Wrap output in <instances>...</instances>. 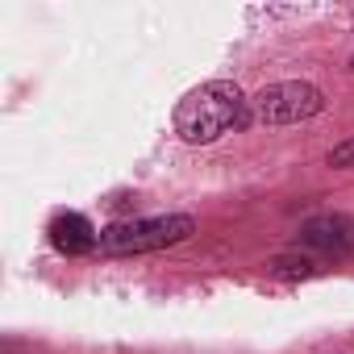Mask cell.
Here are the masks:
<instances>
[{"label":"cell","instance_id":"6da1fadb","mask_svg":"<svg viewBox=\"0 0 354 354\" xmlns=\"http://www.w3.org/2000/svg\"><path fill=\"white\" fill-rule=\"evenodd\" d=\"M246 125H250V100L230 80H209L175 104V133L188 146H209Z\"/></svg>","mask_w":354,"mask_h":354},{"label":"cell","instance_id":"7a4b0ae2","mask_svg":"<svg viewBox=\"0 0 354 354\" xmlns=\"http://www.w3.org/2000/svg\"><path fill=\"white\" fill-rule=\"evenodd\" d=\"M196 230L192 217L184 213H167V217H138V221H117L100 230V254H150L188 242Z\"/></svg>","mask_w":354,"mask_h":354},{"label":"cell","instance_id":"3957f363","mask_svg":"<svg viewBox=\"0 0 354 354\" xmlns=\"http://www.w3.org/2000/svg\"><path fill=\"white\" fill-rule=\"evenodd\" d=\"M321 109H325L321 88H313L304 80H283V84L263 88L250 100V121H259V125H300V121H313Z\"/></svg>","mask_w":354,"mask_h":354},{"label":"cell","instance_id":"277c9868","mask_svg":"<svg viewBox=\"0 0 354 354\" xmlns=\"http://www.w3.org/2000/svg\"><path fill=\"white\" fill-rule=\"evenodd\" d=\"M50 242H55L59 254H88V250L100 246V234L92 230L88 217H80V213H59V217L50 221Z\"/></svg>","mask_w":354,"mask_h":354},{"label":"cell","instance_id":"5b68a950","mask_svg":"<svg viewBox=\"0 0 354 354\" xmlns=\"http://www.w3.org/2000/svg\"><path fill=\"white\" fill-rule=\"evenodd\" d=\"M350 242H354V225L346 217H317V221H308L300 230V246H308V250H333V254H342Z\"/></svg>","mask_w":354,"mask_h":354},{"label":"cell","instance_id":"8992f818","mask_svg":"<svg viewBox=\"0 0 354 354\" xmlns=\"http://www.w3.org/2000/svg\"><path fill=\"white\" fill-rule=\"evenodd\" d=\"M271 267H275V275H313V271H317L313 259H300V263H296V259H275Z\"/></svg>","mask_w":354,"mask_h":354},{"label":"cell","instance_id":"52a82bcc","mask_svg":"<svg viewBox=\"0 0 354 354\" xmlns=\"http://www.w3.org/2000/svg\"><path fill=\"white\" fill-rule=\"evenodd\" d=\"M329 167H354V138H350V142H342V146H333Z\"/></svg>","mask_w":354,"mask_h":354}]
</instances>
